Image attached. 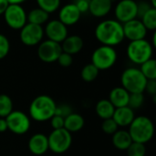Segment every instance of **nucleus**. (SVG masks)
Wrapping results in <instances>:
<instances>
[{
  "label": "nucleus",
  "instance_id": "f03ea898",
  "mask_svg": "<svg viewBox=\"0 0 156 156\" xmlns=\"http://www.w3.org/2000/svg\"><path fill=\"white\" fill-rule=\"evenodd\" d=\"M56 107L57 104L51 97L48 95H39L30 103L29 114L36 122H46L55 115Z\"/></svg>",
  "mask_w": 156,
  "mask_h": 156
},
{
  "label": "nucleus",
  "instance_id": "37998d69",
  "mask_svg": "<svg viewBox=\"0 0 156 156\" xmlns=\"http://www.w3.org/2000/svg\"><path fill=\"white\" fill-rule=\"evenodd\" d=\"M151 6L156 8V0H151Z\"/></svg>",
  "mask_w": 156,
  "mask_h": 156
},
{
  "label": "nucleus",
  "instance_id": "c756f323",
  "mask_svg": "<svg viewBox=\"0 0 156 156\" xmlns=\"http://www.w3.org/2000/svg\"><path fill=\"white\" fill-rule=\"evenodd\" d=\"M126 151L128 156H145L146 154L145 145L136 142H133Z\"/></svg>",
  "mask_w": 156,
  "mask_h": 156
},
{
  "label": "nucleus",
  "instance_id": "cd10ccee",
  "mask_svg": "<svg viewBox=\"0 0 156 156\" xmlns=\"http://www.w3.org/2000/svg\"><path fill=\"white\" fill-rule=\"evenodd\" d=\"M13 112V101L8 95L0 94V118H5Z\"/></svg>",
  "mask_w": 156,
  "mask_h": 156
},
{
  "label": "nucleus",
  "instance_id": "58836bf2",
  "mask_svg": "<svg viewBox=\"0 0 156 156\" xmlns=\"http://www.w3.org/2000/svg\"><path fill=\"white\" fill-rule=\"evenodd\" d=\"M147 91L149 94L151 95H155L156 94V80H147L146 86H145V90L144 91Z\"/></svg>",
  "mask_w": 156,
  "mask_h": 156
},
{
  "label": "nucleus",
  "instance_id": "39448f33",
  "mask_svg": "<svg viewBox=\"0 0 156 156\" xmlns=\"http://www.w3.org/2000/svg\"><path fill=\"white\" fill-rule=\"evenodd\" d=\"M153 52V45L145 38L130 41L127 47V56L129 59L138 65H141L152 58Z\"/></svg>",
  "mask_w": 156,
  "mask_h": 156
},
{
  "label": "nucleus",
  "instance_id": "4be33fe9",
  "mask_svg": "<svg viewBox=\"0 0 156 156\" xmlns=\"http://www.w3.org/2000/svg\"><path fill=\"white\" fill-rule=\"evenodd\" d=\"M132 143L133 140L128 131L118 130L112 134V144L118 150L126 151Z\"/></svg>",
  "mask_w": 156,
  "mask_h": 156
},
{
  "label": "nucleus",
  "instance_id": "7c9ffc66",
  "mask_svg": "<svg viewBox=\"0 0 156 156\" xmlns=\"http://www.w3.org/2000/svg\"><path fill=\"white\" fill-rule=\"evenodd\" d=\"M144 101V96L143 93H131L128 106L133 110H136L142 107Z\"/></svg>",
  "mask_w": 156,
  "mask_h": 156
},
{
  "label": "nucleus",
  "instance_id": "9d476101",
  "mask_svg": "<svg viewBox=\"0 0 156 156\" xmlns=\"http://www.w3.org/2000/svg\"><path fill=\"white\" fill-rule=\"evenodd\" d=\"M44 37V28L42 26L27 23L21 29L19 37L25 46L32 47L38 45Z\"/></svg>",
  "mask_w": 156,
  "mask_h": 156
},
{
  "label": "nucleus",
  "instance_id": "f257e3e1",
  "mask_svg": "<svg viewBox=\"0 0 156 156\" xmlns=\"http://www.w3.org/2000/svg\"><path fill=\"white\" fill-rule=\"evenodd\" d=\"M95 37L101 45L114 47L124 39L122 24L114 19H107L97 25Z\"/></svg>",
  "mask_w": 156,
  "mask_h": 156
},
{
  "label": "nucleus",
  "instance_id": "f704fd0d",
  "mask_svg": "<svg viewBox=\"0 0 156 156\" xmlns=\"http://www.w3.org/2000/svg\"><path fill=\"white\" fill-rule=\"evenodd\" d=\"M64 119L61 116L58 115H54L49 121H50V125L52 127L53 130H58V129H61L64 128Z\"/></svg>",
  "mask_w": 156,
  "mask_h": 156
},
{
  "label": "nucleus",
  "instance_id": "1a4fd4ad",
  "mask_svg": "<svg viewBox=\"0 0 156 156\" xmlns=\"http://www.w3.org/2000/svg\"><path fill=\"white\" fill-rule=\"evenodd\" d=\"M7 130L15 134L21 135L26 133L30 128V119L21 111H13L5 117Z\"/></svg>",
  "mask_w": 156,
  "mask_h": 156
},
{
  "label": "nucleus",
  "instance_id": "4c0bfd02",
  "mask_svg": "<svg viewBox=\"0 0 156 156\" xmlns=\"http://www.w3.org/2000/svg\"><path fill=\"white\" fill-rule=\"evenodd\" d=\"M152 7L149 4H147L146 2H140L137 3V17L141 18L144 14L150 8Z\"/></svg>",
  "mask_w": 156,
  "mask_h": 156
},
{
  "label": "nucleus",
  "instance_id": "473e14b6",
  "mask_svg": "<svg viewBox=\"0 0 156 156\" xmlns=\"http://www.w3.org/2000/svg\"><path fill=\"white\" fill-rule=\"evenodd\" d=\"M9 50H10V43L8 38L5 35L0 34V59L5 58L8 55Z\"/></svg>",
  "mask_w": 156,
  "mask_h": 156
},
{
  "label": "nucleus",
  "instance_id": "e433bc0d",
  "mask_svg": "<svg viewBox=\"0 0 156 156\" xmlns=\"http://www.w3.org/2000/svg\"><path fill=\"white\" fill-rule=\"evenodd\" d=\"M75 5L77 6V8L80 12V14L86 13L89 11L90 0H76Z\"/></svg>",
  "mask_w": 156,
  "mask_h": 156
},
{
  "label": "nucleus",
  "instance_id": "f3484780",
  "mask_svg": "<svg viewBox=\"0 0 156 156\" xmlns=\"http://www.w3.org/2000/svg\"><path fill=\"white\" fill-rule=\"evenodd\" d=\"M135 118L134 112L129 106L116 108L112 116V119L117 123L119 127H126L129 126L133 119Z\"/></svg>",
  "mask_w": 156,
  "mask_h": 156
},
{
  "label": "nucleus",
  "instance_id": "c03bdc74",
  "mask_svg": "<svg viewBox=\"0 0 156 156\" xmlns=\"http://www.w3.org/2000/svg\"><path fill=\"white\" fill-rule=\"evenodd\" d=\"M111 1H112H112H114V0H111Z\"/></svg>",
  "mask_w": 156,
  "mask_h": 156
},
{
  "label": "nucleus",
  "instance_id": "5701e85b",
  "mask_svg": "<svg viewBox=\"0 0 156 156\" xmlns=\"http://www.w3.org/2000/svg\"><path fill=\"white\" fill-rule=\"evenodd\" d=\"M95 111H96L97 115L101 119L106 120V119L112 118L114 111H115V107L111 103L109 100H101L96 104Z\"/></svg>",
  "mask_w": 156,
  "mask_h": 156
},
{
  "label": "nucleus",
  "instance_id": "6ab92c4d",
  "mask_svg": "<svg viewBox=\"0 0 156 156\" xmlns=\"http://www.w3.org/2000/svg\"><path fill=\"white\" fill-rule=\"evenodd\" d=\"M111 0H90L89 11L95 17H103L112 10Z\"/></svg>",
  "mask_w": 156,
  "mask_h": 156
},
{
  "label": "nucleus",
  "instance_id": "ddd939ff",
  "mask_svg": "<svg viewBox=\"0 0 156 156\" xmlns=\"http://www.w3.org/2000/svg\"><path fill=\"white\" fill-rule=\"evenodd\" d=\"M122 28L124 38H127L130 41L145 38V36L148 31L142 23V21L138 18L133 19L122 24Z\"/></svg>",
  "mask_w": 156,
  "mask_h": 156
},
{
  "label": "nucleus",
  "instance_id": "72a5a7b5",
  "mask_svg": "<svg viewBox=\"0 0 156 156\" xmlns=\"http://www.w3.org/2000/svg\"><path fill=\"white\" fill-rule=\"evenodd\" d=\"M58 63L61 66V67H64V68H67V67H69L72 62H73V58L71 55L68 54V53H65V52H61V54L59 55V57L57 59Z\"/></svg>",
  "mask_w": 156,
  "mask_h": 156
},
{
  "label": "nucleus",
  "instance_id": "9b49d317",
  "mask_svg": "<svg viewBox=\"0 0 156 156\" xmlns=\"http://www.w3.org/2000/svg\"><path fill=\"white\" fill-rule=\"evenodd\" d=\"M61 52V45L49 39L41 41L37 48V56L39 59L45 63H52L57 61Z\"/></svg>",
  "mask_w": 156,
  "mask_h": 156
},
{
  "label": "nucleus",
  "instance_id": "412c9836",
  "mask_svg": "<svg viewBox=\"0 0 156 156\" xmlns=\"http://www.w3.org/2000/svg\"><path fill=\"white\" fill-rule=\"evenodd\" d=\"M84 118L75 112H71L64 119V128L70 133L80 131L84 127Z\"/></svg>",
  "mask_w": 156,
  "mask_h": 156
},
{
  "label": "nucleus",
  "instance_id": "423d86ee",
  "mask_svg": "<svg viewBox=\"0 0 156 156\" xmlns=\"http://www.w3.org/2000/svg\"><path fill=\"white\" fill-rule=\"evenodd\" d=\"M117 60V52L113 47L101 45L97 48L91 56V63L99 70L111 69Z\"/></svg>",
  "mask_w": 156,
  "mask_h": 156
},
{
  "label": "nucleus",
  "instance_id": "393cba45",
  "mask_svg": "<svg viewBox=\"0 0 156 156\" xmlns=\"http://www.w3.org/2000/svg\"><path fill=\"white\" fill-rule=\"evenodd\" d=\"M147 30L155 31L156 29V8L150 7L140 19Z\"/></svg>",
  "mask_w": 156,
  "mask_h": 156
},
{
  "label": "nucleus",
  "instance_id": "6e6552de",
  "mask_svg": "<svg viewBox=\"0 0 156 156\" xmlns=\"http://www.w3.org/2000/svg\"><path fill=\"white\" fill-rule=\"evenodd\" d=\"M6 25L15 30H20L27 23V12L21 5L9 4L4 13Z\"/></svg>",
  "mask_w": 156,
  "mask_h": 156
},
{
  "label": "nucleus",
  "instance_id": "20e7f679",
  "mask_svg": "<svg viewBox=\"0 0 156 156\" xmlns=\"http://www.w3.org/2000/svg\"><path fill=\"white\" fill-rule=\"evenodd\" d=\"M122 88L131 93H144L147 83L146 78L141 72L140 69L128 68L121 77Z\"/></svg>",
  "mask_w": 156,
  "mask_h": 156
},
{
  "label": "nucleus",
  "instance_id": "a211bd4d",
  "mask_svg": "<svg viewBox=\"0 0 156 156\" xmlns=\"http://www.w3.org/2000/svg\"><path fill=\"white\" fill-rule=\"evenodd\" d=\"M60 45L63 52L72 56L74 54L79 53L82 49L84 46V42L80 36L72 35V36H68Z\"/></svg>",
  "mask_w": 156,
  "mask_h": 156
},
{
  "label": "nucleus",
  "instance_id": "a19ab883",
  "mask_svg": "<svg viewBox=\"0 0 156 156\" xmlns=\"http://www.w3.org/2000/svg\"><path fill=\"white\" fill-rule=\"evenodd\" d=\"M7 130V123L5 118H0V133H5Z\"/></svg>",
  "mask_w": 156,
  "mask_h": 156
},
{
  "label": "nucleus",
  "instance_id": "dca6fc26",
  "mask_svg": "<svg viewBox=\"0 0 156 156\" xmlns=\"http://www.w3.org/2000/svg\"><path fill=\"white\" fill-rule=\"evenodd\" d=\"M28 150L35 155H42L48 150V136L43 133H36L28 141Z\"/></svg>",
  "mask_w": 156,
  "mask_h": 156
},
{
  "label": "nucleus",
  "instance_id": "79ce46f5",
  "mask_svg": "<svg viewBox=\"0 0 156 156\" xmlns=\"http://www.w3.org/2000/svg\"><path fill=\"white\" fill-rule=\"evenodd\" d=\"M27 0H7L9 4H15V5H21L22 3L26 2Z\"/></svg>",
  "mask_w": 156,
  "mask_h": 156
},
{
  "label": "nucleus",
  "instance_id": "2f4dec72",
  "mask_svg": "<svg viewBox=\"0 0 156 156\" xmlns=\"http://www.w3.org/2000/svg\"><path fill=\"white\" fill-rule=\"evenodd\" d=\"M118 127L119 126L117 125V123L114 122V120L112 118L103 120V122L101 123V129H102L103 133L110 134V135H112L114 133H116L118 131Z\"/></svg>",
  "mask_w": 156,
  "mask_h": 156
},
{
  "label": "nucleus",
  "instance_id": "a878e982",
  "mask_svg": "<svg viewBox=\"0 0 156 156\" xmlns=\"http://www.w3.org/2000/svg\"><path fill=\"white\" fill-rule=\"evenodd\" d=\"M141 72L146 78L147 80H156V61L153 58L148 59L147 61L141 64Z\"/></svg>",
  "mask_w": 156,
  "mask_h": 156
},
{
  "label": "nucleus",
  "instance_id": "b1692460",
  "mask_svg": "<svg viewBox=\"0 0 156 156\" xmlns=\"http://www.w3.org/2000/svg\"><path fill=\"white\" fill-rule=\"evenodd\" d=\"M48 17H49V14L39 7L34 8L30 10L28 14H27V23L39 25V26L45 24L48 20Z\"/></svg>",
  "mask_w": 156,
  "mask_h": 156
},
{
  "label": "nucleus",
  "instance_id": "c9c22d12",
  "mask_svg": "<svg viewBox=\"0 0 156 156\" xmlns=\"http://www.w3.org/2000/svg\"><path fill=\"white\" fill-rule=\"evenodd\" d=\"M72 112L71 108L69 105H61V106H58L56 107V112H55V115H58L61 116L63 118H66L69 114H70Z\"/></svg>",
  "mask_w": 156,
  "mask_h": 156
},
{
  "label": "nucleus",
  "instance_id": "7ed1b4c3",
  "mask_svg": "<svg viewBox=\"0 0 156 156\" xmlns=\"http://www.w3.org/2000/svg\"><path fill=\"white\" fill-rule=\"evenodd\" d=\"M128 132L133 142L145 144L154 137V125L150 118L146 116H139L135 117L129 125Z\"/></svg>",
  "mask_w": 156,
  "mask_h": 156
},
{
  "label": "nucleus",
  "instance_id": "2eb2a0df",
  "mask_svg": "<svg viewBox=\"0 0 156 156\" xmlns=\"http://www.w3.org/2000/svg\"><path fill=\"white\" fill-rule=\"evenodd\" d=\"M80 12L78 10L75 4H67L63 5L58 12V20L65 26H73L80 18Z\"/></svg>",
  "mask_w": 156,
  "mask_h": 156
},
{
  "label": "nucleus",
  "instance_id": "4468645a",
  "mask_svg": "<svg viewBox=\"0 0 156 156\" xmlns=\"http://www.w3.org/2000/svg\"><path fill=\"white\" fill-rule=\"evenodd\" d=\"M44 34L48 37V39L61 44L62 41L68 37V28L58 19H53L47 23L44 29Z\"/></svg>",
  "mask_w": 156,
  "mask_h": 156
},
{
  "label": "nucleus",
  "instance_id": "aec40b11",
  "mask_svg": "<svg viewBox=\"0 0 156 156\" xmlns=\"http://www.w3.org/2000/svg\"><path fill=\"white\" fill-rule=\"evenodd\" d=\"M130 93L122 87H116L112 89L109 94V101L116 108L128 106Z\"/></svg>",
  "mask_w": 156,
  "mask_h": 156
},
{
  "label": "nucleus",
  "instance_id": "f8f14e48",
  "mask_svg": "<svg viewBox=\"0 0 156 156\" xmlns=\"http://www.w3.org/2000/svg\"><path fill=\"white\" fill-rule=\"evenodd\" d=\"M116 20L122 24L137 18V2L134 0H121L115 6Z\"/></svg>",
  "mask_w": 156,
  "mask_h": 156
},
{
  "label": "nucleus",
  "instance_id": "c85d7f7f",
  "mask_svg": "<svg viewBox=\"0 0 156 156\" xmlns=\"http://www.w3.org/2000/svg\"><path fill=\"white\" fill-rule=\"evenodd\" d=\"M39 8L50 14L57 11L60 6V0H36Z\"/></svg>",
  "mask_w": 156,
  "mask_h": 156
},
{
  "label": "nucleus",
  "instance_id": "0eeeda50",
  "mask_svg": "<svg viewBox=\"0 0 156 156\" xmlns=\"http://www.w3.org/2000/svg\"><path fill=\"white\" fill-rule=\"evenodd\" d=\"M48 150L55 154H63L67 152L72 144V136L65 128L53 130L48 136Z\"/></svg>",
  "mask_w": 156,
  "mask_h": 156
},
{
  "label": "nucleus",
  "instance_id": "ea45409f",
  "mask_svg": "<svg viewBox=\"0 0 156 156\" xmlns=\"http://www.w3.org/2000/svg\"><path fill=\"white\" fill-rule=\"evenodd\" d=\"M8 5H9V3L7 2V0H0V16L4 15Z\"/></svg>",
  "mask_w": 156,
  "mask_h": 156
},
{
  "label": "nucleus",
  "instance_id": "bb28decb",
  "mask_svg": "<svg viewBox=\"0 0 156 156\" xmlns=\"http://www.w3.org/2000/svg\"><path fill=\"white\" fill-rule=\"evenodd\" d=\"M99 72H100V70L92 63H90V64L85 65L82 68V69L80 71V76L84 81L91 82L97 79Z\"/></svg>",
  "mask_w": 156,
  "mask_h": 156
}]
</instances>
